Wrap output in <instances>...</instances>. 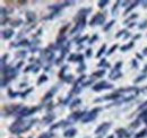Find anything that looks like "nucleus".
Returning <instances> with one entry per match:
<instances>
[{"label": "nucleus", "instance_id": "obj_1", "mask_svg": "<svg viewBox=\"0 0 147 138\" xmlns=\"http://www.w3.org/2000/svg\"><path fill=\"white\" fill-rule=\"evenodd\" d=\"M34 122H36L35 119L32 120V121H30V122H25L24 120H17L16 122H14V123L9 127V130H10L11 134L19 135L22 133H25V131L29 130L30 128L34 125Z\"/></svg>", "mask_w": 147, "mask_h": 138}, {"label": "nucleus", "instance_id": "obj_2", "mask_svg": "<svg viewBox=\"0 0 147 138\" xmlns=\"http://www.w3.org/2000/svg\"><path fill=\"white\" fill-rule=\"evenodd\" d=\"M100 111H101V108L93 109L92 111H89L88 113H86V114H85V117L82 119V121L84 122V123H87V122L93 121L94 119H96V117H97V113H99Z\"/></svg>", "mask_w": 147, "mask_h": 138}, {"label": "nucleus", "instance_id": "obj_3", "mask_svg": "<svg viewBox=\"0 0 147 138\" xmlns=\"http://www.w3.org/2000/svg\"><path fill=\"white\" fill-rule=\"evenodd\" d=\"M105 22V15L102 14V12H99L96 14L94 17L90 19L89 22V25L90 26H95V25H103Z\"/></svg>", "mask_w": 147, "mask_h": 138}, {"label": "nucleus", "instance_id": "obj_4", "mask_svg": "<svg viewBox=\"0 0 147 138\" xmlns=\"http://www.w3.org/2000/svg\"><path fill=\"white\" fill-rule=\"evenodd\" d=\"M111 88H113V85L106 83V81H104V80L100 81V83L95 84V85L93 86V91H95V92H101V91H103V89H111Z\"/></svg>", "mask_w": 147, "mask_h": 138}, {"label": "nucleus", "instance_id": "obj_5", "mask_svg": "<svg viewBox=\"0 0 147 138\" xmlns=\"http://www.w3.org/2000/svg\"><path fill=\"white\" fill-rule=\"evenodd\" d=\"M90 11H92V8H83V9H80V10L77 12V16L75 17V20H76L77 23H78V22L85 20L87 14H89Z\"/></svg>", "mask_w": 147, "mask_h": 138}, {"label": "nucleus", "instance_id": "obj_6", "mask_svg": "<svg viewBox=\"0 0 147 138\" xmlns=\"http://www.w3.org/2000/svg\"><path fill=\"white\" fill-rule=\"evenodd\" d=\"M85 114H86V112H80V111L74 112L73 114H70L69 117H68V122H76L79 120V119H83L85 117Z\"/></svg>", "mask_w": 147, "mask_h": 138}, {"label": "nucleus", "instance_id": "obj_7", "mask_svg": "<svg viewBox=\"0 0 147 138\" xmlns=\"http://www.w3.org/2000/svg\"><path fill=\"white\" fill-rule=\"evenodd\" d=\"M111 127V122H103L102 125L95 129V134L96 135H101V134H104L105 131H108V129Z\"/></svg>", "mask_w": 147, "mask_h": 138}, {"label": "nucleus", "instance_id": "obj_8", "mask_svg": "<svg viewBox=\"0 0 147 138\" xmlns=\"http://www.w3.org/2000/svg\"><path fill=\"white\" fill-rule=\"evenodd\" d=\"M84 60V56L83 54H77V53H73V54H70L69 57H68V61H77L79 62V64H84L83 62Z\"/></svg>", "mask_w": 147, "mask_h": 138}, {"label": "nucleus", "instance_id": "obj_9", "mask_svg": "<svg viewBox=\"0 0 147 138\" xmlns=\"http://www.w3.org/2000/svg\"><path fill=\"white\" fill-rule=\"evenodd\" d=\"M85 24H86V20H82V22H78L76 24V26L74 27L73 30H71L70 34H76L77 32H80V31H83V29L85 27Z\"/></svg>", "mask_w": 147, "mask_h": 138}, {"label": "nucleus", "instance_id": "obj_10", "mask_svg": "<svg viewBox=\"0 0 147 138\" xmlns=\"http://www.w3.org/2000/svg\"><path fill=\"white\" fill-rule=\"evenodd\" d=\"M1 35H2V39L9 40V39H11V37L14 36V31H12L11 29H6L1 32Z\"/></svg>", "mask_w": 147, "mask_h": 138}, {"label": "nucleus", "instance_id": "obj_11", "mask_svg": "<svg viewBox=\"0 0 147 138\" xmlns=\"http://www.w3.org/2000/svg\"><path fill=\"white\" fill-rule=\"evenodd\" d=\"M117 136H118V138H129L130 137V134L128 133L126 129L120 128V129L117 130Z\"/></svg>", "mask_w": 147, "mask_h": 138}, {"label": "nucleus", "instance_id": "obj_12", "mask_svg": "<svg viewBox=\"0 0 147 138\" xmlns=\"http://www.w3.org/2000/svg\"><path fill=\"white\" fill-rule=\"evenodd\" d=\"M76 134H77V130L75 129V128H70V129H68V130L65 131L64 136L66 138H73V137L76 136Z\"/></svg>", "mask_w": 147, "mask_h": 138}, {"label": "nucleus", "instance_id": "obj_13", "mask_svg": "<svg viewBox=\"0 0 147 138\" xmlns=\"http://www.w3.org/2000/svg\"><path fill=\"white\" fill-rule=\"evenodd\" d=\"M121 76H122L121 71H120V70H115V69H113V70L111 71V74H110V78H111L112 80L118 79V78H120Z\"/></svg>", "mask_w": 147, "mask_h": 138}, {"label": "nucleus", "instance_id": "obj_14", "mask_svg": "<svg viewBox=\"0 0 147 138\" xmlns=\"http://www.w3.org/2000/svg\"><path fill=\"white\" fill-rule=\"evenodd\" d=\"M26 19L29 23H33V22H35V19H36V15L34 14L33 11H27L26 12Z\"/></svg>", "mask_w": 147, "mask_h": 138}, {"label": "nucleus", "instance_id": "obj_15", "mask_svg": "<svg viewBox=\"0 0 147 138\" xmlns=\"http://www.w3.org/2000/svg\"><path fill=\"white\" fill-rule=\"evenodd\" d=\"M67 121H65V120H62L60 122H58V123H55V125H52L51 126V130L53 129H57V128H62V127H66L67 126Z\"/></svg>", "mask_w": 147, "mask_h": 138}, {"label": "nucleus", "instance_id": "obj_16", "mask_svg": "<svg viewBox=\"0 0 147 138\" xmlns=\"http://www.w3.org/2000/svg\"><path fill=\"white\" fill-rule=\"evenodd\" d=\"M105 75V69H100V70L95 71L94 74L92 75V77H96V78H101Z\"/></svg>", "mask_w": 147, "mask_h": 138}, {"label": "nucleus", "instance_id": "obj_17", "mask_svg": "<svg viewBox=\"0 0 147 138\" xmlns=\"http://www.w3.org/2000/svg\"><path fill=\"white\" fill-rule=\"evenodd\" d=\"M139 4H140V1H134L132 4H130V7H128V8L126 9V14H129V12L132 10V9H135Z\"/></svg>", "mask_w": 147, "mask_h": 138}, {"label": "nucleus", "instance_id": "obj_18", "mask_svg": "<svg viewBox=\"0 0 147 138\" xmlns=\"http://www.w3.org/2000/svg\"><path fill=\"white\" fill-rule=\"evenodd\" d=\"M120 98V95L119 94H110V95H106L104 96V99L103 100H105V101H109V100H117Z\"/></svg>", "mask_w": 147, "mask_h": 138}, {"label": "nucleus", "instance_id": "obj_19", "mask_svg": "<svg viewBox=\"0 0 147 138\" xmlns=\"http://www.w3.org/2000/svg\"><path fill=\"white\" fill-rule=\"evenodd\" d=\"M134 44H135V43H134V41H131V42L129 43V44H127V45H123V46H121V51L122 52H126V51H128V50L129 49H131L134 46Z\"/></svg>", "mask_w": 147, "mask_h": 138}, {"label": "nucleus", "instance_id": "obj_20", "mask_svg": "<svg viewBox=\"0 0 147 138\" xmlns=\"http://www.w3.org/2000/svg\"><path fill=\"white\" fill-rule=\"evenodd\" d=\"M55 92H57V87H54V88H53L52 91H50V92H49V93H48V94H46V95L44 96V99H43V100H44V101H46V100H48V99L52 98V95H53V94H54Z\"/></svg>", "mask_w": 147, "mask_h": 138}, {"label": "nucleus", "instance_id": "obj_21", "mask_svg": "<svg viewBox=\"0 0 147 138\" xmlns=\"http://www.w3.org/2000/svg\"><path fill=\"white\" fill-rule=\"evenodd\" d=\"M105 50H106V44H103V45L101 46V49L99 50V52L96 53V57H97V58H100V57H101V56L103 54V53L105 52Z\"/></svg>", "mask_w": 147, "mask_h": 138}, {"label": "nucleus", "instance_id": "obj_22", "mask_svg": "<svg viewBox=\"0 0 147 138\" xmlns=\"http://www.w3.org/2000/svg\"><path fill=\"white\" fill-rule=\"evenodd\" d=\"M53 119H54V114H52V115H51V114H49V115H46V117L43 119V120H44L45 123H50V122H51Z\"/></svg>", "mask_w": 147, "mask_h": 138}, {"label": "nucleus", "instance_id": "obj_23", "mask_svg": "<svg viewBox=\"0 0 147 138\" xmlns=\"http://www.w3.org/2000/svg\"><path fill=\"white\" fill-rule=\"evenodd\" d=\"M48 80V77L45 76V75H42L41 77H40V79L37 80V85H41V84H43V83H45V81Z\"/></svg>", "mask_w": 147, "mask_h": 138}, {"label": "nucleus", "instance_id": "obj_24", "mask_svg": "<svg viewBox=\"0 0 147 138\" xmlns=\"http://www.w3.org/2000/svg\"><path fill=\"white\" fill-rule=\"evenodd\" d=\"M114 23H115V20H111V22H109V23L106 24L104 27H103V30H104V31H109L112 26H113V24H114Z\"/></svg>", "mask_w": 147, "mask_h": 138}, {"label": "nucleus", "instance_id": "obj_25", "mask_svg": "<svg viewBox=\"0 0 147 138\" xmlns=\"http://www.w3.org/2000/svg\"><path fill=\"white\" fill-rule=\"evenodd\" d=\"M108 4H109V0H101V1L97 2V6L100 8H104Z\"/></svg>", "mask_w": 147, "mask_h": 138}, {"label": "nucleus", "instance_id": "obj_26", "mask_svg": "<svg viewBox=\"0 0 147 138\" xmlns=\"http://www.w3.org/2000/svg\"><path fill=\"white\" fill-rule=\"evenodd\" d=\"M139 125H140V119H137V120H135V121L132 122V123L130 125V127L132 128V129H135V128L139 127Z\"/></svg>", "mask_w": 147, "mask_h": 138}, {"label": "nucleus", "instance_id": "obj_27", "mask_svg": "<svg viewBox=\"0 0 147 138\" xmlns=\"http://www.w3.org/2000/svg\"><path fill=\"white\" fill-rule=\"evenodd\" d=\"M146 135H147V130L146 129H143L142 131H139V134L136 135V138H142L144 136H146Z\"/></svg>", "mask_w": 147, "mask_h": 138}, {"label": "nucleus", "instance_id": "obj_28", "mask_svg": "<svg viewBox=\"0 0 147 138\" xmlns=\"http://www.w3.org/2000/svg\"><path fill=\"white\" fill-rule=\"evenodd\" d=\"M53 137V134H50V133H43L41 136H39L37 138H52Z\"/></svg>", "mask_w": 147, "mask_h": 138}, {"label": "nucleus", "instance_id": "obj_29", "mask_svg": "<svg viewBox=\"0 0 147 138\" xmlns=\"http://www.w3.org/2000/svg\"><path fill=\"white\" fill-rule=\"evenodd\" d=\"M80 102H82V101H80V99H76V100H75V101L70 104V109H74L75 106H77L78 104H80Z\"/></svg>", "mask_w": 147, "mask_h": 138}, {"label": "nucleus", "instance_id": "obj_30", "mask_svg": "<svg viewBox=\"0 0 147 138\" xmlns=\"http://www.w3.org/2000/svg\"><path fill=\"white\" fill-rule=\"evenodd\" d=\"M22 23H23V22H22L20 19L12 20V22H11V26H12V27H18V26H19V25H20Z\"/></svg>", "mask_w": 147, "mask_h": 138}, {"label": "nucleus", "instance_id": "obj_31", "mask_svg": "<svg viewBox=\"0 0 147 138\" xmlns=\"http://www.w3.org/2000/svg\"><path fill=\"white\" fill-rule=\"evenodd\" d=\"M68 69V67L67 66H65V67H62V69H61V71L59 73V77L60 78H65V73H66V70Z\"/></svg>", "mask_w": 147, "mask_h": 138}, {"label": "nucleus", "instance_id": "obj_32", "mask_svg": "<svg viewBox=\"0 0 147 138\" xmlns=\"http://www.w3.org/2000/svg\"><path fill=\"white\" fill-rule=\"evenodd\" d=\"M145 78H146V75H140V76L137 77V78H136V79L134 80V81H135V83L137 84V83H140V81H143L144 79H145Z\"/></svg>", "mask_w": 147, "mask_h": 138}, {"label": "nucleus", "instance_id": "obj_33", "mask_svg": "<svg viewBox=\"0 0 147 138\" xmlns=\"http://www.w3.org/2000/svg\"><path fill=\"white\" fill-rule=\"evenodd\" d=\"M117 48H118V44H114V45H112V46H111V49L109 50V51H108V53H106V54H108V56L112 54V53H113V52L115 51V50H117Z\"/></svg>", "mask_w": 147, "mask_h": 138}, {"label": "nucleus", "instance_id": "obj_34", "mask_svg": "<svg viewBox=\"0 0 147 138\" xmlns=\"http://www.w3.org/2000/svg\"><path fill=\"white\" fill-rule=\"evenodd\" d=\"M97 39H99V35H97V34H94V35H93V36L89 39L88 43H89V44H93V43H94V42H95V41L97 40Z\"/></svg>", "mask_w": 147, "mask_h": 138}, {"label": "nucleus", "instance_id": "obj_35", "mask_svg": "<svg viewBox=\"0 0 147 138\" xmlns=\"http://www.w3.org/2000/svg\"><path fill=\"white\" fill-rule=\"evenodd\" d=\"M30 44H31V43L27 40H22L20 42L18 43V44H16V45H20V46H24L25 45V46H26V45H30Z\"/></svg>", "mask_w": 147, "mask_h": 138}, {"label": "nucleus", "instance_id": "obj_36", "mask_svg": "<svg viewBox=\"0 0 147 138\" xmlns=\"http://www.w3.org/2000/svg\"><path fill=\"white\" fill-rule=\"evenodd\" d=\"M85 68H86L85 64H80V66L77 68V73H83V71L85 70Z\"/></svg>", "mask_w": 147, "mask_h": 138}, {"label": "nucleus", "instance_id": "obj_37", "mask_svg": "<svg viewBox=\"0 0 147 138\" xmlns=\"http://www.w3.org/2000/svg\"><path fill=\"white\" fill-rule=\"evenodd\" d=\"M137 16H138V15H137V14H132V15H131V16H130L129 18H127V19H126V23H129L130 20H134V19H135V18H137Z\"/></svg>", "mask_w": 147, "mask_h": 138}, {"label": "nucleus", "instance_id": "obj_38", "mask_svg": "<svg viewBox=\"0 0 147 138\" xmlns=\"http://www.w3.org/2000/svg\"><path fill=\"white\" fill-rule=\"evenodd\" d=\"M119 4H120V1H117V2H115V5L113 6V8H112V14H114V12L115 11H117V9H118V6H119Z\"/></svg>", "mask_w": 147, "mask_h": 138}, {"label": "nucleus", "instance_id": "obj_39", "mask_svg": "<svg viewBox=\"0 0 147 138\" xmlns=\"http://www.w3.org/2000/svg\"><path fill=\"white\" fill-rule=\"evenodd\" d=\"M73 76H71V75H70V76H66L65 78H64V79L66 80V81H67V83H71V81H73Z\"/></svg>", "mask_w": 147, "mask_h": 138}, {"label": "nucleus", "instance_id": "obj_40", "mask_svg": "<svg viewBox=\"0 0 147 138\" xmlns=\"http://www.w3.org/2000/svg\"><path fill=\"white\" fill-rule=\"evenodd\" d=\"M127 33H128V32H127L126 30H123V31H120V32H119V33L117 34V35H115V37H120V36H122L123 34H127Z\"/></svg>", "mask_w": 147, "mask_h": 138}, {"label": "nucleus", "instance_id": "obj_41", "mask_svg": "<svg viewBox=\"0 0 147 138\" xmlns=\"http://www.w3.org/2000/svg\"><path fill=\"white\" fill-rule=\"evenodd\" d=\"M146 27H147V20H145L143 24L139 25V29H140V30H144V29H146Z\"/></svg>", "mask_w": 147, "mask_h": 138}, {"label": "nucleus", "instance_id": "obj_42", "mask_svg": "<svg viewBox=\"0 0 147 138\" xmlns=\"http://www.w3.org/2000/svg\"><path fill=\"white\" fill-rule=\"evenodd\" d=\"M86 57H87V58H90V57H92V49H87V50H86Z\"/></svg>", "mask_w": 147, "mask_h": 138}, {"label": "nucleus", "instance_id": "obj_43", "mask_svg": "<svg viewBox=\"0 0 147 138\" xmlns=\"http://www.w3.org/2000/svg\"><path fill=\"white\" fill-rule=\"evenodd\" d=\"M86 40H87V36H84V37H82V39L77 40V44H82L83 41H86Z\"/></svg>", "mask_w": 147, "mask_h": 138}, {"label": "nucleus", "instance_id": "obj_44", "mask_svg": "<svg viewBox=\"0 0 147 138\" xmlns=\"http://www.w3.org/2000/svg\"><path fill=\"white\" fill-rule=\"evenodd\" d=\"M32 91H33L32 88H30V89H27L25 93H22V98H26V95H27V94L31 93V92H32Z\"/></svg>", "mask_w": 147, "mask_h": 138}, {"label": "nucleus", "instance_id": "obj_45", "mask_svg": "<svg viewBox=\"0 0 147 138\" xmlns=\"http://www.w3.org/2000/svg\"><path fill=\"white\" fill-rule=\"evenodd\" d=\"M19 93H17V92H15V93H12L11 91H9V95H10V98H16V95H18Z\"/></svg>", "mask_w": 147, "mask_h": 138}, {"label": "nucleus", "instance_id": "obj_46", "mask_svg": "<svg viewBox=\"0 0 147 138\" xmlns=\"http://www.w3.org/2000/svg\"><path fill=\"white\" fill-rule=\"evenodd\" d=\"M121 65H122V62H118V64L115 65V67H114V69H115V70H120V67H121Z\"/></svg>", "mask_w": 147, "mask_h": 138}, {"label": "nucleus", "instance_id": "obj_47", "mask_svg": "<svg viewBox=\"0 0 147 138\" xmlns=\"http://www.w3.org/2000/svg\"><path fill=\"white\" fill-rule=\"evenodd\" d=\"M131 65H132V66H134V67H135V68H137V67H138V64H137L136 59H134V60H132V62H131Z\"/></svg>", "mask_w": 147, "mask_h": 138}, {"label": "nucleus", "instance_id": "obj_48", "mask_svg": "<svg viewBox=\"0 0 147 138\" xmlns=\"http://www.w3.org/2000/svg\"><path fill=\"white\" fill-rule=\"evenodd\" d=\"M32 68H34V65H33V66H32V65H31V66H29V67H27L26 69H25L24 71H25V73H27V71H30V70H31V69H32Z\"/></svg>", "mask_w": 147, "mask_h": 138}, {"label": "nucleus", "instance_id": "obj_49", "mask_svg": "<svg viewBox=\"0 0 147 138\" xmlns=\"http://www.w3.org/2000/svg\"><path fill=\"white\" fill-rule=\"evenodd\" d=\"M140 4L144 5V6H143L144 8H147V1H142V2H140Z\"/></svg>", "mask_w": 147, "mask_h": 138}, {"label": "nucleus", "instance_id": "obj_50", "mask_svg": "<svg viewBox=\"0 0 147 138\" xmlns=\"http://www.w3.org/2000/svg\"><path fill=\"white\" fill-rule=\"evenodd\" d=\"M135 25H136V23H134V22H132V23H130L129 25H128V27H129V29H131V27H134Z\"/></svg>", "mask_w": 147, "mask_h": 138}, {"label": "nucleus", "instance_id": "obj_51", "mask_svg": "<svg viewBox=\"0 0 147 138\" xmlns=\"http://www.w3.org/2000/svg\"><path fill=\"white\" fill-rule=\"evenodd\" d=\"M128 4H130L129 1H124V2H122V7H127L126 5H128Z\"/></svg>", "mask_w": 147, "mask_h": 138}, {"label": "nucleus", "instance_id": "obj_52", "mask_svg": "<svg viewBox=\"0 0 147 138\" xmlns=\"http://www.w3.org/2000/svg\"><path fill=\"white\" fill-rule=\"evenodd\" d=\"M146 71H147V65L145 66V68H144V73H146Z\"/></svg>", "mask_w": 147, "mask_h": 138}, {"label": "nucleus", "instance_id": "obj_53", "mask_svg": "<svg viewBox=\"0 0 147 138\" xmlns=\"http://www.w3.org/2000/svg\"><path fill=\"white\" fill-rule=\"evenodd\" d=\"M144 54H147V48H146L145 50H144Z\"/></svg>", "mask_w": 147, "mask_h": 138}, {"label": "nucleus", "instance_id": "obj_54", "mask_svg": "<svg viewBox=\"0 0 147 138\" xmlns=\"http://www.w3.org/2000/svg\"><path fill=\"white\" fill-rule=\"evenodd\" d=\"M114 136H110V137H108V138H113Z\"/></svg>", "mask_w": 147, "mask_h": 138}, {"label": "nucleus", "instance_id": "obj_55", "mask_svg": "<svg viewBox=\"0 0 147 138\" xmlns=\"http://www.w3.org/2000/svg\"><path fill=\"white\" fill-rule=\"evenodd\" d=\"M97 138H102V137H101V136H100V137H97Z\"/></svg>", "mask_w": 147, "mask_h": 138}]
</instances>
